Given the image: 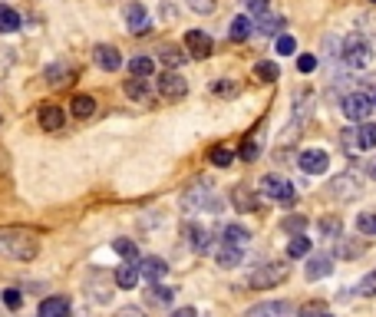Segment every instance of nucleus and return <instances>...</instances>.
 I'll list each match as a JSON object with an SVG mask.
<instances>
[{"label":"nucleus","instance_id":"f257e3e1","mask_svg":"<svg viewBox=\"0 0 376 317\" xmlns=\"http://www.w3.org/2000/svg\"><path fill=\"white\" fill-rule=\"evenodd\" d=\"M40 251L37 231L30 228H0V255L13 261H33Z\"/></svg>","mask_w":376,"mask_h":317},{"label":"nucleus","instance_id":"f03ea898","mask_svg":"<svg viewBox=\"0 0 376 317\" xmlns=\"http://www.w3.org/2000/svg\"><path fill=\"white\" fill-rule=\"evenodd\" d=\"M224 199L218 192H215V185L208 182V179H198V182H192L188 189L182 192V208L185 211H222Z\"/></svg>","mask_w":376,"mask_h":317},{"label":"nucleus","instance_id":"7ed1b4c3","mask_svg":"<svg viewBox=\"0 0 376 317\" xmlns=\"http://www.w3.org/2000/svg\"><path fill=\"white\" fill-rule=\"evenodd\" d=\"M340 60L347 63L350 69H367L373 63V43L360 33H350L343 43H340Z\"/></svg>","mask_w":376,"mask_h":317},{"label":"nucleus","instance_id":"20e7f679","mask_svg":"<svg viewBox=\"0 0 376 317\" xmlns=\"http://www.w3.org/2000/svg\"><path fill=\"white\" fill-rule=\"evenodd\" d=\"M261 195L268 199V202H274V205H294V199H297V189L284 179V175H264L261 179Z\"/></svg>","mask_w":376,"mask_h":317},{"label":"nucleus","instance_id":"39448f33","mask_svg":"<svg viewBox=\"0 0 376 317\" xmlns=\"http://www.w3.org/2000/svg\"><path fill=\"white\" fill-rule=\"evenodd\" d=\"M343 116H347L350 123H367L370 116H373V109H376V103H373V96L370 93H363V89H353V93H347L343 96Z\"/></svg>","mask_w":376,"mask_h":317},{"label":"nucleus","instance_id":"423d86ee","mask_svg":"<svg viewBox=\"0 0 376 317\" xmlns=\"http://www.w3.org/2000/svg\"><path fill=\"white\" fill-rule=\"evenodd\" d=\"M284 278H287V265H280V261H274V265H261V268H254L248 274V288L264 291V288L280 284Z\"/></svg>","mask_w":376,"mask_h":317},{"label":"nucleus","instance_id":"0eeeda50","mask_svg":"<svg viewBox=\"0 0 376 317\" xmlns=\"http://www.w3.org/2000/svg\"><path fill=\"white\" fill-rule=\"evenodd\" d=\"M327 195L337 199V202H350L353 195H360V179L353 172H340L327 182Z\"/></svg>","mask_w":376,"mask_h":317},{"label":"nucleus","instance_id":"6e6552de","mask_svg":"<svg viewBox=\"0 0 376 317\" xmlns=\"http://www.w3.org/2000/svg\"><path fill=\"white\" fill-rule=\"evenodd\" d=\"M297 165H300V172H307V175H324L330 169V155L324 149H304L297 155Z\"/></svg>","mask_w":376,"mask_h":317},{"label":"nucleus","instance_id":"1a4fd4ad","mask_svg":"<svg viewBox=\"0 0 376 317\" xmlns=\"http://www.w3.org/2000/svg\"><path fill=\"white\" fill-rule=\"evenodd\" d=\"M159 93H162L165 99H185L188 96V83H185V77H178L175 69H165L162 77H159Z\"/></svg>","mask_w":376,"mask_h":317},{"label":"nucleus","instance_id":"9d476101","mask_svg":"<svg viewBox=\"0 0 376 317\" xmlns=\"http://www.w3.org/2000/svg\"><path fill=\"white\" fill-rule=\"evenodd\" d=\"M185 50H188L195 60H208L215 53V43L205 30H188V33H185Z\"/></svg>","mask_w":376,"mask_h":317},{"label":"nucleus","instance_id":"9b49d317","mask_svg":"<svg viewBox=\"0 0 376 317\" xmlns=\"http://www.w3.org/2000/svg\"><path fill=\"white\" fill-rule=\"evenodd\" d=\"M125 27H129V33H135V37L149 33V27H152L149 10H145L142 4H129V7H125Z\"/></svg>","mask_w":376,"mask_h":317},{"label":"nucleus","instance_id":"f8f14e48","mask_svg":"<svg viewBox=\"0 0 376 317\" xmlns=\"http://www.w3.org/2000/svg\"><path fill=\"white\" fill-rule=\"evenodd\" d=\"M93 60H96V67L106 69V73H116V69L123 67V53H119L113 43H99V47L93 50Z\"/></svg>","mask_w":376,"mask_h":317},{"label":"nucleus","instance_id":"ddd939ff","mask_svg":"<svg viewBox=\"0 0 376 317\" xmlns=\"http://www.w3.org/2000/svg\"><path fill=\"white\" fill-rule=\"evenodd\" d=\"M334 271V255L327 251H317V255H307V281H320Z\"/></svg>","mask_w":376,"mask_h":317},{"label":"nucleus","instance_id":"4468645a","mask_svg":"<svg viewBox=\"0 0 376 317\" xmlns=\"http://www.w3.org/2000/svg\"><path fill=\"white\" fill-rule=\"evenodd\" d=\"M185 238H188V248L195 251V255H205V251L212 248V235H208V228H202V225H185Z\"/></svg>","mask_w":376,"mask_h":317},{"label":"nucleus","instance_id":"2eb2a0df","mask_svg":"<svg viewBox=\"0 0 376 317\" xmlns=\"http://www.w3.org/2000/svg\"><path fill=\"white\" fill-rule=\"evenodd\" d=\"M290 304L287 301H261V304H251L244 317H287Z\"/></svg>","mask_w":376,"mask_h":317},{"label":"nucleus","instance_id":"dca6fc26","mask_svg":"<svg viewBox=\"0 0 376 317\" xmlns=\"http://www.w3.org/2000/svg\"><path fill=\"white\" fill-rule=\"evenodd\" d=\"M40 129H47V133H59L63 129V109L59 106H53V103H47V106H40Z\"/></svg>","mask_w":376,"mask_h":317},{"label":"nucleus","instance_id":"f3484780","mask_svg":"<svg viewBox=\"0 0 376 317\" xmlns=\"http://www.w3.org/2000/svg\"><path fill=\"white\" fill-rule=\"evenodd\" d=\"M139 261H125V265H119L116 268V288H123V291H132L135 284H139Z\"/></svg>","mask_w":376,"mask_h":317},{"label":"nucleus","instance_id":"a211bd4d","mask_svg":"<svg viewBox=\"0 0 376 317\" xmlns=\"http://www.w3.org/2000/svg\"><path fill=\"white\" fill-rule=\"evenodd\" d=\"M165 271H169V265H165L162 258H155V255H149V258L139 261V274H142L149 284H152V281H162Z\"/></svg>","mask_w":376,"mask_h":317},{"label":"nucleus","instance_id":"6ab92c4d","mask_svg":"<svg viewBox=\"0 0 376 317\" xmlns=\"http://www.w3.org/2000/svg\"><path fill=\"white\" fill-rule=\"evenodd\" d=\"M145 301H149V304H155V308H169V304L175 301V288H165V284L152 281V284H149V291H145Z\"/></svg>","mask_w":376,"mask_h":317},{"label":"nucleus","instance_id":"aec40b11","mask_svg":"<svg viewBox=\"0 0 376 317\" xmlns=\"http://www.w3.org/2000/svg\"><path fill=\"white\" fill-rule=\"evenodd\" d=\"M125 96L135 99V103H149V96H152V89H149V79H145V77L125 79Z\"/></svg>","mask_w":376,"mask_h":317},{"label":"nucleus","instance_id":"412c9836","mask_svg":"<svg viewBox=\"0 0 376 317\" xmlns=\"http://www.w3.org/2000/svg\"><path fill=\"white\" fill-rule=\"evenodd\" d=\"M73 77H76L73 63H53V67L47 69V83H50V87H67Z\"/></svg>","mask_w":376,"mask_h":317},{"label":"nucleus","instance_id":"4be33fe9","mask_svg":"<svg viewBox=\"0 0 376 317\" xmlns=\"http://www.w3.org/2000/svg\"><path fill=\"white\" fill-rule=\"evenodd\" d=\"M232 202H234V208H238V211H254L261 205V199L254 192H248L244 185H234V189H232Z\"/></svg>","mask_w":376,"mask_h":317},{"label":"nucleus","instance_id":"5701e85b","mask_svg":"<svg viewBox=\"0 0 376 317\" xmlns=\"http://www.w3.org/2000/svg\"><path fill=\"white\" fill-rule=\"evenodd\" d=\"M241 258H244V248H234V245H224V241H222V248H218V255H215V261L222 268H238Z\"/></svg>","mask_w":376,"mask_h":317},{"label":"nucleus","instance_id":"b1692460","mask_svg":"<svg viewBox=\"0 0 376 317\" xmlns=\"http://www.w3.org/2000/svg\"><path fill=\"white\" fill-rule=\"evenodd\" d=\"M69 113L76 116V119H89V116L96 113V99L86 96V93H79V96H73V103H69Z\"/></svg>","mask_w":376,"mask_h":317},{"label":"nucleus","instance_id":"393cba45","mask_svg":"<svg viewBox=\"0 0 376 317\" xmlns=\"http://www.w3.org/2000/svg\"><path fill=\"white\" fill-rule=\"evenodd\" d=\"M222 241L224 245H234V248H244V245L251 241V235H248V228H241V225H224Z\"/></svg>","mask_w":376,"mask_h":317},{"label":"nucleus","instance_id":"a878e982","mask_svg":"<svg viewBox=\"0 0 376 317\" xmlns=\"http://www.w3.org/2000/svg\"><path fill=\"white\" fill-rule=\"evenodd\" d=\"M353 129H357V149H363V152L376 149V123H360Z\"/></svg>","mask_w":376,"mask_h":317},{"label":"nucleus","instance_id":"bb28decb","mask_svg":"<svg viewBox=\"0 0 376 317\" xmlns=\"http://www.w3.org/2000/svg\"><path fill=\"white\" fill-rule=\"evenodd\" d=\"M40 317H69V301L67 298H47L40 304Z\"/></svg>","mask_w":376,"mask_h":317},{"label":"nucleus","instance_id":"cd10ccee","mask_svg":"<svg viewBox=\"0 0 376 317\" xmlns=\"http://www.w3.org/2000/svg\"><path fill=\"white\" fill-rule=\"evenodd\" d=\"M251 33H254V23H251L248 13H244V17H234V20H232V33H228V37H232L234 43H244Z\"/></svg>","mask_w":376,"mask_h":317},{"label":"nucleus","instance_id":"c85d7f7f","mask_svg":"<svg viewBox=\"0 0 376 317\" xmlns=\"http://www.w3.org/2000/svg\"><path fill=\"white\" fill-rule=\"evenodd\" d=\"M254 79H261V83H274V79H280V69L274 60H261V63H254Z\"/></svg>","mask_w":376,"mask_h":317},{"label":"nucleus","instance_id":"c756f323","mask_svg":"<svg viewBox=\"0 0 376 317\" xmlns=\"http://www.w3.org/2000/svg\"><path fill=\"white\" fill-rule=\"evenodd\" d=\"M254 27H258V33H264V37H274V33L284 30V17H278V13H274V17H270V13H261V20Z\"/></svg>","mask_w":376,"mask_h":317},{"label":"nucleus","instance_id":"7c9ffc66","mask_svg":"<svg viewBox=\"0 0 376 317\" xmlns=\"http://www.w3.org/2000/svg\"><path fill=\"white\" fill-rule=\"evenodd\" d=\"M307 255H310V238L300 231V235H294L287 241V258H307Z\"/></svg>","mask_w":376,"mask_h":317},{"label":"nucleus","instance_id":"2f4dec72","mask_svg":"<svg viewBox=\"0 0 376 317\" xmlns=\"http://www.w3.org/2000/svg\"><path fill=\"white\" fill-rule=\"evenodd\" d=\"M129 73H132V77H152L155 73V63H152V57H132L129 60Z\"/></svg>","mask_w":376,"mask_h":317},{"label":"nucleus","instance_id":"473e14b6","mask_svg":"<svg viewBox=\"0 0 376 317\" xmlns=\"http://www.w3.org/2000/svg\"><path fill=\"white\" fill-rule=\"evenodd\" d=\"M159 60H162L169 69H175V67H182L185 60H188V53H182L178 47H162V50H159Z\"/></svg>","mask_w":376,"mask_h":317},{"label":"nucleus","instance_id":"72a5a7b5","mask_svg":"<svg viewBox=\"0 0 376 317\" xmlns=\"http://www.w3.org/2000/svg\"><path fill=\"white\" fill-rule=\"evenodd\" d=\"M340 248H337V258H360L363 251H367V245L363 241H347L343 235H340Z\"/></svg>","mask_w":376,"mask_h":317},{"label":"nucleus","instance_id":"f704fd0d","mask_svg":"<svg viewBox=\"0 0 376 317\" xmlns=\"http://www.w3.org/2000/svg\"><path fill=\"white\" fill-rule=\"evenodd\" d=\"M113 251L123 255L125 261H139V245H135L132 238H116V241H113Z\"/></svg>","mask_w":376,"mask_h":317},{"label":"nucleus","instance_id":"c9c22d12","mask_svg":"<svg viewBox=\"0 0 376 317\" xmlns=\"http://www.w3.org/2000/svg\"><path fill=\"white\" fill-rule=\"evenodd\" d=\"M208 162L218 165V169H228V165L234 162V152L228 149V145H215L212 152H208Z\"/></svg>","mask_w":376,"mask_h":317},{"label":"nucleus","instance_id":"e433bc0d","mask_svg":"<svg viewBox=\"0 0 376 317\" xmlns=\"http://www.w3.org/2000/svg\"><path fill=\"white\" fill-rule=\"evenodd\" d=\"M261 155V133H254L251 139H244V145H241V159L244 162H254Z\"/></svg>","mask_w":376,"mask_h":317},{"label":"nucleus","instance_id":"4c0bfd02","mask_svg":"<svg viewBox=\"0 0 376 317\" xmlns=\"http://www.w3.org/2000/svg\"><path fill=\"white\" fill-rule=\"evenodd\" d=\"M212 93H215V96L232 99V96H238V83H232V79H215V83H212Z\"/></svg>","mask_w":376,"mask_h":317},{"label":"nucleus","instance_id":"58836bf2","mask_svg":"<svg viewBox=\"0 0 376 317\" xmlns=\"http://www.w3.org/2000/svg\"><path fill=\"white\" fill-rule=\"evenodd\" d=\"M0 30H20V13L10 7H0Z\"/></svg>","mask_w":376,"mask_h":317},{"label":"nucleus","instance_id":"ea45409f","mask_svg":"<svg viewBox=\"0 0 376 317\" xmlns=\"http://www.w3.org/2000/svg\"><path fill=\"white\" fill-rule=\"evenodd\" d=\"M357 231L360 235H376V211H360Z\"/></svg>","mask_w":376,"mask_h":317},{"label":"nucleus","instance_id":"a19ab883","mask_svg":"<svg viewBox=\"0 0 376 317\" xmlns=\"http://www.w3.org/2000/svg\"><path fill=\"white\" fill-rule=\"evenodd\" d=\"M357 294H360V298H376V268L370 271L367 278H360Z\"/></svg>","mask_w":376,"mask_h":317},{"label":"nucleus","instance_id":"79ce46f5","mask_svg":"<svg viewBox=\"0 0 376 317\" xmlns=\"http://www.w3.org/2000/svg\"><path fill=\"white\" fill-rule=\"evenodd\" d=\"M340 231H343V225H340V218H320V235L324 238H340Z\"/></svg>","mask_w":376,"mask_h":317},{"label":"nucleus","instance_id":"37998d69","mask_svg":"<svg viewBox=\"0 0 376 317\" xmlns=\"http://www.w3.org/2000/svg\"><path fill=\"white\" fill-rule=\"evenodd\" d=\"M280 228L290 231V235H300V231L307 228V218H304V215H287V218L280 221Z\"/></svg>","mask_w":376,"mask_h":317},{"label":"nucleus","instance_id":"c03bdc74","mask_svg":"<svg viewBox=\"0 0 376 317\" xmlns=\"http://www.w3.org/2000/svg\"><path fill=\"white\" fill-rule=\"evenodd\" d=\"M185 7L195 10V13H202V17H208V13H215V0H185Z\"/></svg>","mask_w":376,"mask_h":317},{"label":"nucleus","instance_id":"a18cd8bd","mask_svg":"<svg viewBox=\"0 0 376 317\" xmlns=\"http://www.w3.org/2000/svg\"><path fill=\"white\" fill-rule=\"evenodd\" d=\"M294 50H297V40L287 37V33H280V37H278V53H280V57H290Z\"/></svg>","mask_w":376,"mask_h":317},{"label":"nucleus","instance_id":"49530a36","mask_svg":"<svg viewBox=\"0 0 376 317\" xmlns=\"http://www.w3.org/2000/svg\"><path fill=\"white\" fill-rule=\"evenodd\" d=\"M4 304H7L10 311H17L20 304H23V294H20V288H7V291H4Z\"/></svg>","mask_w":376,"mask_h":317},{"label":"nucleus","instance_id":"de8ad7c7","mask_svg":"<svg viewBox=\"0 0 376 317\" xmlns=\"http://www.w3.org/2000/svg\"><path fill=\"white\" fill-rule=\"evenodd\" d=\"M241 7L248 10V13H268V0H241Z\"/></svg>","mask_w":376,"mask_h":317},{"label":"nucleus","instance_id":"09e8293b","mask_svg":"<svg viewBox=\"0 0 376 317\" xmlns=\"http://www.w3.org/2000/svg\"><path fill=\"white\" fill-rule=\"evenodd\" d=\"M297 69H300V73H314V69H317V57L304 53V57L297 60Z\"/></svg>","mask_w":376,"mask_h":317},{"label":"nucleus","instance_id":"8fccbe9b","mask_svg":"<svg viewBox=\"0 0 376 317\" xmlns=\"http://www.w3.org/2000/svg\"><path fill=\"white\" fill-rule=\"evenodd\" d=\"M340 43H343V40H337V37H327L324 40V50H327L330 57L334 60H340Z\"/></svg>","mask_w":376,"mask_h":317},{"label":"nucleus","instance_id":"3c124183","mask_svg":"<svg viewBox=\"0 0 376 317\" xmlns=\"http://www.w3.org/2000/svg\"><path fill=\"white\" fill-rule=\"evenodd\" d=\"M343 145H347V152H353L357 149V129L350 126V129H343Z\"/></svg>","mask_w":376,"mask_h":317},{"label":"nucleus","instance_id":"603ef678","mask_svg":"<svg viewBox=\"0 0 376 317\" xmlns=\"http://www.w3.org/2000/svg\"><path fill=\"white\" fill-rule=\"evenodd\" d=\"M116 317H145V311H142V308H132V304H129V308H119Z\"/></svg>","mask_w":376,"mask_h":317},{"label":"nucleus","instance_id":"864d4df0","mask_svg":"<svg viewBox=\"0 0 376 317\" xmlns=\"http://www.w3.org/2000/svg\"><path fill=\"white\" fill-rule=\"evenodd\" d=\"M324 311H320V304H310V308H304L300 311V317H320Z\"/></svg>","mask_w":376,"mask_h":317},{"label":"nucleus","instance_id":"5fc2aeb1","mask_svg":"<svg viewBox=\"0 0 376 317\" xmlns=\"http://www.w3.org/2000/svg\"><path fill=\"white\" fill-rule=\"evenodd\" d=\"M172 317H198V311L195 308H178V311H172Z\"/></svg>","mask_w":376,"mask_h":317},{"label":"nucleus","instance_id":"6e6d98bb","mask_svg":"<svg viewBox=\"0 0 376 317\" xmlns=\"http://www.w3.org/2000/svg\"><path fill=\"white\" fill-rule=\"evenodd\" d=\"M367 172H370V175H373V179H376V159H370V165H367Z\"/></svg>","mask_w":376,"mask_h":317},{"label":"nucleus","instance_id":"4d7b16f0","mask_svg":"<svg viewBox=\"0 0 376 317\" xmlns=\"http://www.w3.org/2000/svg\"><path fill=\"white\" fill-rule=\"evenodd\" d=\"M320 317H334V314H327V311H324V314H320Z\"/></svg>","mask_w":376,"mask_h":317},{"label":"nucleus","instance_id":"13d9d810","mask_svg":"<svg viewBox=\"0 0 376 317\" xmlns=\"http://www.w3.org/2000/svg\"><path fill=\"white\" fill-rule=\"evenodd\" d=\"M370 4H376V0H370Z\"/></svg>","mask_w":376,"mask_h":317},{"label":"nucleus","instance_id":"bf43d9fd","mask_svg":"<svg viewBox=\"0 0 376 317\" xmlns=\"http://www.w3.org/2000/svg\"><path fill=\"white\" fill-rule=\"evenodd\" d=\"M373 103H376V96H373Z\"/></svg>","mask_w":376,"mask_h":317}]
</instances>
